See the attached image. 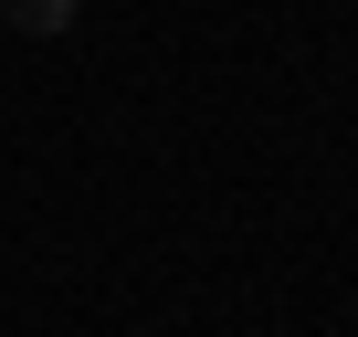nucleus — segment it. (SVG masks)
Masks as SVG:
<instances>
[{"label": "nucleus", "instance_id": "nucleus-1", "mask_svg": "<svg viewBox=\"0 0 358 337\" xmlns=\"http://www.w3.org/2000/svg\"><path fill=\"white\" fill-rule=\"evenodd\" d=\"M22 32H74V0H0Z\"/></svg>", "mask_w": 358, "mask_h": 337}]
</instances>
